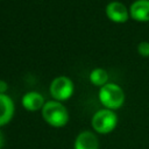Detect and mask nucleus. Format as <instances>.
Returning <instances> with one entry per match:
<instances>
[{
    "mask_svg": "<svg viewBox=\"0 0 149 149\" xmlns=\"http://www.w3.org/2000/svg\"><path fill=\"white\" fill-rule=\"evenodd\" d=\"M43 120L54 128H62L69 122V111L63 102L57 100H47L41 109Z\"/></svg>",
    "mask_w": 149,
    "mask_h": 149,
    "instance_id": "nucleus-1",
    "label": "nucleus"
},
{
    "mask_svg": "<svg viewBox=\"0 0 149 149\" xmlns=\"http://www.w3.org/2000/svg\"><path fill=\"white\" fill-rule=\"evenodd\" d=\"M98 99L105 108L116 111L123 106L126 94L120 85L115 83H107L106 85L99 88Z\"/></svg>",
    "mask_w": 149,
    "mask_h": 149,
    "instance_id": "nucleus-2",
    "label": "nucleus"
},
{
    "mask_svg": "<svg viewBox=\"0 0 149 149\" xmlns=\"http://www.w3.org/2000/svg\"><path fill=\"white\" fill-rule=\"evenodd\" d=\"M91 126L94 133L97 134H101V135L109 134L118 126V115L115 111L102 107L93 114L91 119Z\"/></svg>",
    "mask_w": 149,
    "mask_h": 149,
    "instance_id": "nucleus-3",
    "label": "nucleus"
},
{
    "mask_svg": "<svg viewBox=\"0 0 149 149\" xmlns=\"http://www.w3.org/2000/svg\"><path fill=\"white\" fill-rule=\"evenodd\" d=\"M49 92L54 100L63 102L72 97L74 92V84L70 77L58 76L51 80L49 86Z\"/></svg>",
    "mask_w": 149,
    "mask_h": 149,
    "instance_id": "nucleus-4",
    "label": "nucleus"
},
{
    "mask_svg": "<svg viewBox=\"0 0 149 149\" xmlns=\"http://www.w3.org/2000/svg\"><path fill=\"white\" fill-rule=\"evenodd\" d=\"M105 14L107 19L114 23H125L130 19L129 7L118 0L111 1L106 5Z\"/></svg>",
    "mask_w": 149,
    "mask_h": 149,
    "instance_id": "nucleus-5",
    "label": "nucleus"
},
{
    "mask_svg": "<svg viewBox=\"0 0 149 149\" xmlns=\"http://www.w3.org/2000/svg\"><path fill=\"white\" fill-rule=\"evenodd\" d=\"M73 149H99V139L94 132H80L73 142Z\"/></svg>",
    "mask_w": 149,
    "mask_h": 149,
    "instance_id": "nucleus-6",
    "label": "nucleus"
},
{
    "mask_svg": "<svg viewBox=\"0 0 149 149\" xmlns=\"http://www.w3.org/2000/svg\"><path fill=\"white\" fill-rule=\"evenodd\" d=\"M45 104L44 97L37 91H29L23 94L21 99L22 107L28 112H37L43 108Z\"/></svg>",
    "mask_w": 149,
    "mask_h": 149,
    "instance_id": "nucleus-7",
    "label": "nucleus"
},
{
    "mask_svg": "<svg viewBox=\"0 0 149 149\" xmlns=\"http://www.w3.org/2000/svg\"><path fill=\"white\" fill-rule=\"evenodd\" d=\"M130 19L136 22H149V0H135L129 5Z\"/></svg>",
    "mask_w": 149,
    "mask_h": 149,
    "instance_id": "nucleus-8",
    "label": "nucleus"
},
{
    "mask_svg": "<svg viewBox=\"0 0 149 149\" xmlns=\"http://www.w3.org/2000/svg\"><path fill=\"white\" fill-rule=\"evenodd\" d=\"M15 113V104L8 94H0V127L9 123Z\"/></svg>",
    "mask_w": 149,
    "mask_h": 149,
    "instance_id": "nucleus-9",
    "label": "nucleus"
},
{
    "mask_svg": "<svg viewBox=\"0 0 149 149\" xmlns=\"http://www.w3.org/2000/svg\"><path fill=\"white\" fill-rule=\"evenodd\" d=\"M88 79H90V83L94 86H98L99 88L102 87L104 85H106L109 79V76H108V72L104 69V68H94L90 74H88Z\"/></svg>",
    "mask_w": 149,
    "mask_h": 149,
    "instance_id": "nucleus-10",
    "label": "nucleus"
},
{
    "mask_svg": "<svg viewBox=\"0 0 149 149\" xmlns=\"http://www.w3.org/2000/svg\"><path fill=\"white\" fill-rule=\"evenodd\" d=\"M137 54L142 57H149V41H141L136 47Z\"/></svg>",
    "mask_w": 149,
    "mask_h": 149,
    "instance_id": "nucleus-11",
    "label": "nucleus"
},
{
    "mask_svg": "<svg viewBox=\"0 0 149 149\" xmlns=\"http://www.w3.org/2000/svg\"><path fill=\"white\" fill-rule=\"evenodd\" d=\"M9 85L5 79H0V94H7L6 92L8 91Z\"/></svg>",
    "mask_w": 149,
    "mask_h": 149,
    "instance_id": "nucleus-12",
    "label": "nucleus"
},
{
    "mask_svg": "<svg viewBox=\"0 0 149 149\" xmlns=\"http://www.w3.org/2000/svg\"><path fill=\"white\" fill-rule=\"evenodd\" d=\"M5 146V137H3V134L0 132V149H2Z\"/></svg>",
    "mask_w": 149,
    "mask_h": 149,
    "instance_id": "nucleus-13",
    "label": "nucleus"
}]
</instances>
